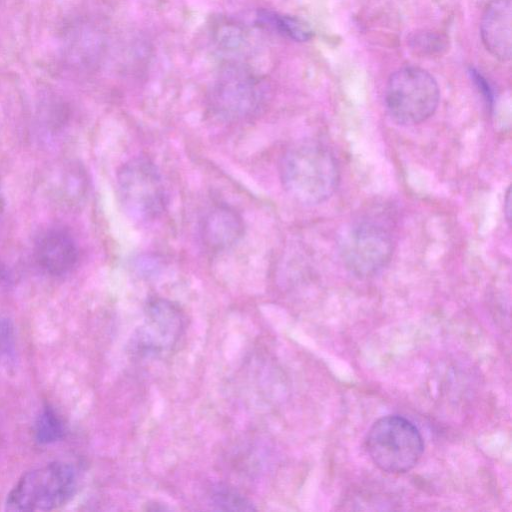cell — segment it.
Returning a JSON list of instances; mask_svg holds the SVG:
<instances>
[{"label": "cell", "instance_id": "277c9868", "mask_svg": "<svg viewBox=\"0 0 512 512\" xmlns=\"http://www.w3.org/2000/svg\"><path fill=\"white\" fill-rule=\"evenodd\" d=\"M440 99L439 86L426 70L405 66L388 79L385 102L391 118L401 125L419 124L436 111Z\"/></svg>", "mask_w": 512, "mask_h": 512}, {"label": "cell", "instance_id": "3957f363", "mask_svg": "<svg viewBox=\"0 0 512 512\" xmlns=\"http://www.w3.org/2000/svg\"><path fill=\"white\" fill-rule=\"evenodd\" d=\"M77 487L74 468L64 462H52L21 476L7 495L9 511H51L67 503Z\"/></svg>", "mask_w": 512, "mask_h": 512}, {"label": "cell", "instance_id": "30bf717a", "mask_svg": "<svg viewBox=\"0 0 512 512\" xmlns=\"http://www.w3.org/2000/svg\"><path fill=\"white\" fill-rule=\"evenodd\" d=\"M243 233L242 217L227 205L210 209L204 215L200 226L202 241L211 251H221L233 246Z\"/></svg>", "mask_w": 512, "mask_h": 512}, {"label": "cell", "instance_id": "7a4b0ae2", "mask_svg": "<svg viewBox=\"0 0 512 512\" xmlns=\"http://www.w3.org/2000/svg\"><path fill=\"white\" fill-rule=\"evenodd\" d=\"M365 450L372 462L386 473L411 470L424 451L423 437L418 428L399 415L377 419L365 437Z\"/></svg>", "mask_w": 512, "mask_h": 512}, {"label": "cell", "instance_id": "8992f818", "mask_svg": "<svg viewBox=\"0 0 512 512\" xmlns=\"http://www.w3.org/2000/svg\"><path fill=\"white\" fill-rule=\"evenodd\" d=\"M338 246L346 268L356 276L369 277L390 261L394 239L384 224L361 219L342 229Z\"/></svg>", "mask_w": 512, "mask_h": 512}, {"label": "cell", "instance_id": "9c48e42d", "mask_svg": "<svg viewBox=\"0 0 512 512\" xmlns=\"http://www.w3.org/2000/svg\"><path fill=\"white\" fill-rule=\"evenodd\" d=\"M512 1L491 0L486 6L480 35L485 48L496 58L507 61L512 50Z\"/></svg>", "mask_w": 512, "mask_h": 512}, {"label": "cell", "instance_id": "5b68a950", "mask_svg": "<svg viewBox=\"0 0 512 512\" xmlns=\"http://www.w3.org/2000/svg\"><path fill=\"white\" fill-rule=\"evenodd\" d=\"M117 189L125 213L134 221H154L166 208L161 174L148 158L135 157L125 162L117 173Z\"/></svg>", "mask_w": 512, "mask_h": 512}, {"label": "cell", "instance_id": "9a60e30c", "mask_svg": "<svg viewBox=\"0 0 512 512\" xmlns=\"http://www.w3.org/2000/svg\"><path fill=\"white\" fill-rule=\"evenodd\" d=\"M504 210H505V213H506V218L508 221H510V215H511V193H510V189L508 188L507 190V193H506V198L504 200Z\"/></svg>", "mask_w": 512, "mask_h": 512}, {"label": "cell", "instance_id": "52a82bcc", "mask_svg": "<svg viewBox=\"0 0 512 512\" xmlns=\"http://www.w3.org/2000/svg\"><path fill=\"white\" fill-rule=\"evenodd\" d=\"M264 98V84L255 74L245 67L228 65L215 80L209 101L216 116L236 122L254 115Z\"/></svg>", "mask_w": 512, "mask_h": 512}, {"label": "cell", "instance_id": "8fae6325", "mask_svg": "<svg viewBox=\"0 0 512 512\" xmlns=\"http://www.w3.org/2000/svg\"><path fill=\"white\" fill-rule=\"evenodd\" d=\"M256 22L261 27L273 30L294 41H308L313 36V30L302 19L271 10H259Z\"/></svg>", "mask_w": 512, "mask_h": 512}, {"label": "cell", "instance_id": "7c38bea8", "mask_svg": "<svg viewBox=\"0 0 512 512\" xmlns=\"http://www.w3.org/2000/svg\"><path fill=\"white\" fill-rule=\"evenodd\" d=\"M65 426L58 414L46 407L38 416L35 423V436L39 443L49 444L64 436Z\"/></svg>", "mask_w": 512, "mask_h": 512}, {"label": "cell", "instance_id": "4fadbf2b", "mask_svg": "<svg viewBox=\"0 0 512 512\" xmlns=\"http://www.w3.org/2000/svg\"><path fill=\"white\" fill-rule=\"evenodd\" d=\"M213 502L219 509L225 510H252L251 502L231 491H217L213 496Z\"/></svg>", "mask_w": 512, "mask_h": 512}, {"label": "cell", "instance_id": "6da1fadb", "mask_svg": "<svg viewBox=\"0 0 512 512\" xmlns=\"http://www.w3.org/2000/svg\"><path fill=\"white\" fill-rule=\"evenodd\" d=\"M279 173L285 191L304 205L324 202L339 182L333 153L316 140H302L289 148L280 161Z\"/></svg>", "mask_w": 512, "mask_h": 512}, {"label": "cell", "instance_id": "ba28073f", "mask_svg": "<svg viewBox=\"0 0 512 512\" xmlns=\"http://www.w3.org/2000/svg\"><path fill=\"white\" fill-rule=\"evenodd\" d=\"M34 255L42 270L51 275L60 276L68 273L76 265L78 246L68 231L51 228L37 238Z\"/></svg>", "mask_w": 512, "mask_h": 512}, {"label": "cell", "instance_id": "5bb4252c", "mask_svg": "<svg viewBox=\"0 0 512 512\" xmlns=\"http://www.w3.org/2000/svg\"><path fill=\"white\" fill-rule=\"evenodd\" d=\"M15 351L14 331L11 323L0 317V363L13 359Z\"/></svg>", "mask_w": 512, "mask_h": 512}]
</instances>
